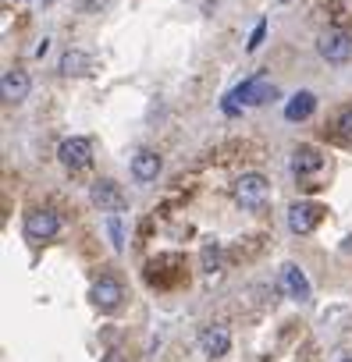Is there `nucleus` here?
I'll list each match as a JSON object with an SVG mask.
<instances>
[{"label": "nucleus", "mask_w": 352, "mask_h": 362, "mask_svg": "<svg viewBox=\"0 0 352 362\" xmlns=\"http://www.w3.org/2000/svg\"><path fill=\"white\" fill-rule=\"evenodd\" d=\"M317 54L327 61V64H348L352 61V36L345 29H327L320 40H317Z\"/></svg>", "instance_id": "39448f33"}, {"label": "nucleus", "mask_w": 352, "mask_h": 362, "mask_svg": "<svg viewBox=\"0 0 352 362\" xmlns=\"http://www.w3.org/2000/svg\"><path fill=\"white\" fill-rule=\"evenodd\" d=\"M0 89H4V100L8 103H22L29 96L33 82H29V75L22 68H11V71H4V78H0Z\"/></svg>", "instance_id": "f8f14e48"}, {"label": "nucleus", "mask_w": 352, "mask_h": 362, "mask_svg": "<svg viewBox=\"0 0 352 362\" xmlns=\"http://www.w3.org/2000/svg\"><path fill=\"white\" fill-rule=\"evenodd\" d=\"M341 362H352V358H341Z\"/></svg>", "instance_id": "aec40b11"}, {"label": "nucleus", "mask_w": 352, "mask_h": 362, "mask_svg": "<svg viewBox=\"0 0 352 362\" xmlns=\"http://www.w3.org/2000/svg\"><path fill=\"white\" fill-rule=\"evenodd\" d=\"M317 114V93L310 89H299L288 103H285V121H306Z\"/></svg>", "instance_id": "ddd939ff"}, {"label": "nucleus", "mask_w": 352, "mask_h": 362, "mask_svg": "<svg viewBox=\"0 0 352 362\" xmlns=\"http://www.w3.org/2000/svg\"><path fill=\"white\" fill-rule=\"evenodd\" d=\"M200 348H203L207 358L228 355L232 351V330H228V323H207L203 334H200Z\"/></svg>", "instance_id": "6e6552de"}, {"label": "nucleus", "mask_w": 352, "mask_h": 362, "mask_svg": "<svg viewBox=\"0 0 352 362\" xmlns=\"http://www.w3.org/2000/svg\"><path fill=\"white\" fill-rule=\"evenodd\" d=\"M89 203H93L96 210H103V214H121V210H128V196H125V189L118 185L114 177H96V181H93Z\"/></svg>", "instance_id": "f03ea898"}, {"label": "nucleus", "mask_w": 352, "mask_h": 362, "mask_svg": "<svg viewBox=\"0 0 352 362\" xmlns=\"http://www.w3.org/2000/svg\"><path fill=\"white\" fill-rule=\"evenodd\" d=\"M107 235H110V245L121 252V249H125V238H121V221H118V214H110V221H107Z\"/></svg>", "instance_id": "f3484780"}, {"label": "nucleus", "mask_w": 352, "mask_h": 362, "mask_svg": "<svg viewBox=\"0 0 352 362\" xmlns=\"http://www.w3.org/2000/svg\"><path fill=\"white\" fill-rule=\"evenodd\" d=\"M263 36H267V18H260L256 22V29H253V36H249V43H246V50L253 54V50H260V43H263Z\"/></svg>", "instance_id": "a211bd4d"}, {"label": "nucleus", "mask_w": 352, "mask_h": 362, "mask_svg": "<svg viewBox=\"0 0 352 362\" xmlns=\"http://www.w3.org/2000/svg\"><path fill=\"white\" fill-rule=\"evenodd\" d=\"M107 362H121V355H118V351H110V355H107Z\"/></svg>", "instance_id": "6ab92c4d"}, {"label": "nucleus", "mask_w": 352, "mask_h": 362, "mask_svg": "<svg viewBox=\"0 0 352 362\" xmlns=\"http://www.w3.org/2000/svg\"><path fill=\"white\" fill-rule=\"evenodd\" d=\"M331 135H334L338 142L352 146V107H345V110L334 117V124H331Z\"/></svg>", "instance_id": "dca6fc26"}, {"label": "nucleus", "mask_w": 352, "mask_h": 362, "mask_svg": "<svg viewBox=\"0 0 352 362\" xmlns=\"http://www.w3.org/2000/svg\"><path fill=\"white\" fill-rule=\"evenodd\" d=\"M57 160H61V167L64 170H86L89 163H93V142L86 139V135H72V139H64L61 146H57Z\"/></svg>", "instance_id": "7ed1b4c3"}, {"label": "nucleus", "mask_w": 352, "mask_h": 362, "mask_svg": "<svg viewBox=\"0 0 352 362\" xmlns=\"http://www.w3.org/2000/svg\"><path fill=\"white\" fill-rule=\"evenodd\" d=\"M200 263H203V270H207V274H217V270H221V263H225L221 245H217V242H207V245L200 249Z\"/></svg>", "instance_id": "2eb2a0df"}, {"label": "nucleus", "mask_w": 352, "mask_h": 362, "mask_svg": "<svg viewBox=\"0 0 352 362\" xmlns=\"http://www.w3.org/2000/svg\"><path fill=\"white\" fill-rule=\"evenodd\" d=\"M281 288H285L288 298H295V302H310V295H313L310 277H306L302 267H295V263H285V267H281Z\"/></svg>", "instance_id": "9d476101"}, {"label": "nucleus", "mask_w": 352, "mask_h": 362, "mask_svg": "<svg viewBox=\"0 0 352 362\" xmlns=\"http://www.w3.org/2000/svg\"><path fill=\"white\" fill-rule=\"evenodd\" d=\"M267 196H271V185H267V177L256 174V170H249V174H242V177L235 181V199H239L246 210H260V206L267 203Z\"/></svg>", "instance_id": "423d86ee"}, {"label": "nucleus", "mask_w": 352, "mask_h": 362, "mask_svg": "<svg viewBox=\"0 0 352 362\" xmlns=\"http://www.w3.org/2000/svg\"><path fill=\"white\" fill-rule=\"evenodd\" d=\"M89 302H93L100 313H114V309L125 302L121 281H118L114 274H100V277L93 281V288H89Z\"/></svg>", "instance_id": "20e7f679"}, {"label": "nucleus", "mask_w": 352, "mask_h": 362, "mask_svg": "<svg viewBox=\"0 0 352 362\" xmlns=\"http://www.w3.org/2000/svg\"><path fill=\"white\" fill-rule=\"evenodd\" d=\"M89 68H93V57L86 50H64L61 54V75L79 78V75H89Z\"/></svg>", "instance_id": "4468645a"}, {"label": "nucleus", "mask_w": 352, "mask_h": 362, "mask_svg": "<svg viewBox=\"0 0 352 362\" xmlns=\"http://www.w3.org/2000/svg\"><path fill=\"white\" fill-rule=\"evenodd\" d=\"M22 231H25L29 242H50V238L61 231V217H57V210H50V206H33V210H25Z\"/></svg>", "instance_id": "f257e3e1"}, {"label": "nucleus", "mask_w": 352, "mask_h": 362, "mask_svg": "<svg viewBox=\"0 0 352 362\" xmlns=\"http://www.w3.org/2000/svg\"><path fill=\"white\" fill-rule=\"evenodd\" d=\"M320 217H324V206L320 203H292L288 206V231L292 235H310L317 224H320Z\"/></svg>", "instance_id": "0eeeda50"}, {"label": "nucleus", "mask_w": 352, "mask_h": 362, "mask_svg": "<svg viewBox=\"0 0 352 362\" xmlns=\"http://www.w3.org/2000/svg\"><path fill=\"white\" fill-rule=\"evenodd\" d=\"M320 167H324V153H320L317 146L302 142V146L292 149V174H295V177H310V174H317Z\"/></svg>", "instance_id": "1a4fd4ad"}, {"label": "nucleus", "mask_w": 352, "mask_h": 362, "mask_svg": "<svg viewBox=\"0 0 352 362\" xmlns=\"http://www.w3.org/2000/svg\"><path fill=\"white\" fill-rule=\"evenodd\" d=\"M160 167H164V160H160V153H153V149H139V153L132 156V177L139 181V185H149V181H157Z\"/></svg>", "instance_id": "9b49d317"}]
</instances>
